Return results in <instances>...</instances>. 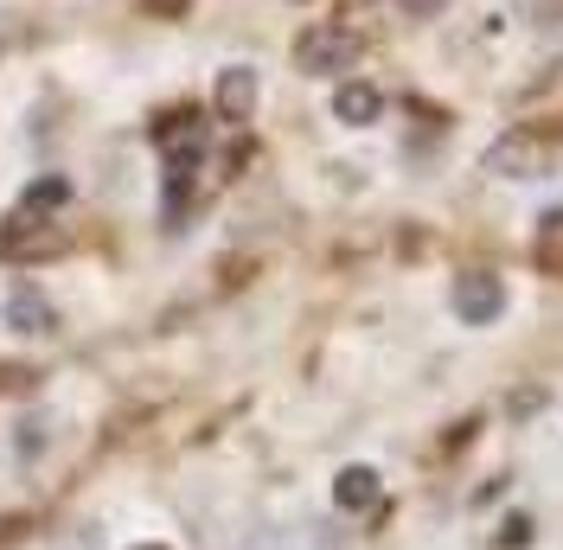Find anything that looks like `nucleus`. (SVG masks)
Here are the masks:
<instances>
[{
  "label": "nucleus",
  "mask_w": 563,
  "mask_h": 550,
  "mask_svg": "<svg viewBox=\"0 0 563 550\" xmlns=\"http://www.w3.org/2000/svg\"><path fill=\"white\" fill-rule=\"evenodd\" d=\"M352 65H358V33L352 26L320 20V26H308V33L295 38V70H308V77H340Z\"/></svg>",
  "instance_id": "obj_1"
},
{
  "label": "nucleus",
  "mask_w": 563,
  "mask_h": 550,
  "mask_svg": "<svg viewBox=\"0 0 563 550\" xmlns=\"http://www.w3.org/2000/svg\"><path fill=\"white\" fill-rule=\"evenodd\" d=\"M558 161V141H538V135H506L487 147V173L499 179H544Z\"/></svg>",
  "instance_id": "obj_2"
},
{
  "label": "nucleus",
  "mask_w": 563,
  "mask_h": 550,
  "mask_svg": "<svg viewBox=\"0 0 563 550\" xmlns=\"http://www.w3.org/2000/svg\"><path fill=\"white\" fill-rule=\"evenodd\" d=\"M455 314L467 320V327H493L499 314H506V282L487 270H467L455 282Z\"/></svg>",
  "instance_id": "obj_3"
},
{
  "label": "nucleus",
  "mask_w": 563,
  "mask_h": 550,
  "mask_svg": "<svg viewBox=\"0 0 563 550\" xmlns=\"http://www.w3.org/2000/svg\"><path fill=\"white\" fill-rule=\"evenodd\" d=\"M58 224L52 218H38L33 224V211H13L7 224H0V256H52L58 250Z\"/></svg>",
  "instance_id": "obj_4"
},
{
  "label": "nucleus",
  "mask_w": 563,
  "mask_h": 550,
  "mask_svg": "<svg viewBox=\"0 0 563 550\" xmlns=\"http://www.w3.org/2000/svg\"><path fill=\"white\" fill-rule=\"evenodd\" d=\"M211 109H218L224 122H250V109H256V70H250V65H224V70H218Z\"/></svg>",
  "instance_id": "obj_5"
},
{
  "label": "nucleus",
  "mask_w": 563,
  "mask_h": 550,
  "mask_svg": "<svg viewBox=\"0 0 563 550\" xmlns=\"http://www.w3.org/2000/svg\"><path fill=\"white\" fill-rule=\"evenodd\" d=\"M378 493H385V481H378V468H365V461H352V468L333 474V506H340V513H372Z\"/></svg>",
  "instance_id": "obj_6"
},
{
  "label": "nucleus",
  "mask_w": 563,
  "mask_h": 550,
  "mask_svg": "<svg viewBox=\"0 0 563 550\" xmlns=\"http://www.w3.org/2000/svg\"><path fill=\"white\" fill-rule=\"evenodd\" d=\"M333 116L346 122V129H372L378 116H385V97H378V84H365V77H352L333 90Z\"/></svg>",
  "instance_id": "obj_7"
},
{
  "label": "nucleus",
  "mask_w": 563,
  "mask_h": 550,
  "mask_svg": "<svg viewBox=\"0 0 563 550\" xmlns=\"http://www.w3.org/2000/svg\"><path fill=\"white\" fill-rule=\"evenodd\" d=\"M7 327H13V333H58V308H52L38 288H13V295H7Z\"/></svg>",
  "instance_id": "obj_8"
},
{
  "label": "nucleus",
  "mask_w": 563,
  "mask_h": 550,
  "mask_svg": "<svg viewBox=\"0 0 563 550\" xmlns=\"http://www.w3.org/2000/svg\"><path fill=\"white\" fill-rule=\"evenodd\" d=\"M65 199H70L65 179H33V186H26V199H20V211H38V218H45V211H58Z\"/></svg>",
  "instance_id": "obj_9"
},
{
  "label": "nucleus",
  "mask_w": 563,
  "mask_h": 550,
  "mask_svg": "<svg viewBox=\"0 0 563 550\" xmlns=\"http://www.w3.org/2000/svg\"><path fill=\"white\" fill-rule=\"evenodd\" d=\"M38 448H45V416H26L20 422V461H33Z\"/></svg>",
  "instance_id": "obj_10"
},
{
  "label": "nucleus",
  "mask_w": 563,
  "mask_h": 550,
  "mask_svg": "<svg viewBox=\"0 0 563 550\" xmlns=\"http://www.w3.org/2000/svg\"><path fill=\"white\" fill-rule=\"evenodd\" d=\"M538 250H544V256H558V250H563V211H551V218H544V231H538Z\"/></svg>",
  "instance_id": "obj_11"
},
{
  "label": "nucleus",
  "mask_w": 563,
  "mask_h": 550,
  "mask_svg": "<svg viewBox=\"0 0 563 550\" xmlns=\"http://www.w3.org/2000/svg\"><path fill=\"white\" fill-rule=\"evenodd\" d=\"M531 544V518H506V531H499V550H519Z\"/></svg>",
  "instance_id": "obj_12"
},
{
  "label": "nucleus",
  "mask_w": 563,
  "mask_h": 550,
  "mask_svg": "<svg viewBox=\"0 0 563 550\" xmlns=\"http://www.w3.org/2000/svg\"><path fill=\"white\" fill-rule=\"evenodd\" d=\"M397 7H404V13H417V20H429V13H442L449 0H397Z\"/></svg>",
  "instance_id": "obj_13"
},
{
  "label": "nucleus",
  "mask_w": 563,
  "mask_h": 550,
  "mask_svg": "<svg viewBox=\"0 0 563 550\" xmlns=\"http://www.w3.org/2000/svg\"><path fill=\"white\" fill-rule=\"evenodd\" d=\"M135 550H167V544H135Z\"/></svg>",
  "instance_id": "obj_14"
}]
</instances>
